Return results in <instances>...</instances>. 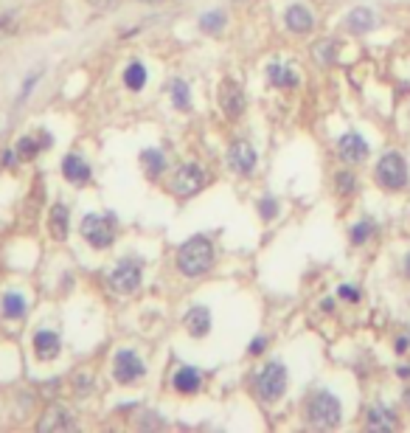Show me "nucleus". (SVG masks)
<instances>
[{"label":"nucleus","mask_w":410,"mask_h":433,"mask_svg":"<svg viewBox=\"0 0 410 433\" xmlns=\"http://www.w3.org/2000/svg\"><path fill=\"white\" fill-rule=\"evenodd\" d=\"M214 265V245L208 237H191L180 245V253H177V268L183 276L188 279H197L202 273H208Z\"/></svg>","instance_id":"obj_1"},{"label":"nucleus","mask_w":410,"mask_h":433,"mask_svg":"<svg viewBox=\"0 0 410 433\" xmlns=\"http://www.w3.org/2000/svg\"><path fill=\"white\" fill-rule=\"evenodd\" d=\"M374 175H377V183H380L382 189H388V192H399V189H404L407 181H410L404 155H402V152H385V155L380 158V163H377V172H374Z\"/></svg>","instance_id":"obj_2"},{"label":"nucleus","mask_w":410,"mask_h":433,"mask_svg":"<svg viewBox=\"0 0 410 433\" xmlns=\"http://www.w3.org/2000/svg\"><path fill=\"white\" fill-rule=\"evenodd\" d=\"M340 400L332 391H318L309 405H306V416L315 427H338L340 425Z\"/></svg>","instance_id":"obj_3"},{"label":"nucleus","mask_w":410,"mask_h":433,"mask_svg":"<svg viewBox=\"0 0 410 433\" xmlns=\"http://www.w3.org/2000/svg\"><path fill=\"white\" fill-rule=\"evenodd\" d=\"M284 391H286V369L284 363L273 360L256 374V394L262 403H275L284 397Z\"/></svg>","instance_id":"obj_4"},{"label":"nucleus","mask_w":410,"mask_h":433,"mask_svg":"<svg viewBox=\"0 0 410 433\" xmlns=\"http://www.w3.org/2000/svg\"><path fill=\"white\" fill-rule=\"evenodd\" d=\"M79 231L93 248H110L115 239V217L113 214H88L85 220H81Z\"/></svg>","instance_id":"obj_5"},{"label":"nucleus","mask_w":410,"mask_h":433,"mask_svg":"<svg viewBox=\"0 0 410 433\" xmlns=\"http://www.w3.org/2000/svg\"><path fill=\"white\" fill-rule=\"evenodd\" d=\"M107 282H110V290H115L121 295H130L141 287V265L133 262V259H121V262L110 270Z\"/></svg>","instance_id":"obj_6"},{"label":"nucleus","mask_w":410,"mask_h":433,"mask_svg":"<svg viewBox=\"0 0 410 433\" xmlns=\"http://www.w3.org/2000/svg\"><path fill=\"white\" fill-rule=\"evenodd\" d=\"M205 181H208V175H205V169L199 163H186V166H180L175 172L172 192L177 197H191V194H197L205 186Z\"/></svg>","instance_id":"obj_7"},{"label":"nucleus","mask_w":410,"mask_h":433,"mask_svg":"<svg viewBox=\"0 0 410 433\" xmlns=\"http://www.w3.org/2000/svg\"><path fill=\"white\" fill-rule=\"evenodd\" d=\"M256 160H259V155H256V149H253L251 141L239 138V141L231 144V149H228V163H231V169L236 172V175H251V172L256 169Z\"/></svg>","instance_id":"obj_8"},{"label":"nucleus","mask_w":410,"mask_h":433,"mask_svg":"<svg viewBox=\"0 0 410 433\" xmlns=\"http://www.w3.org/2000/svg\"><path fill=\"white\" fill-rule=\"evenodd\" d=\"M113 371H115V380H118V383H133V380H138V377L146 374V366H144V360H141L133 349H121V352L115 355Z\"/></svg>","instance_id":"obj_9"},{"label":"nucleus","mask_w":410,"mask_h":433,"mask_svg":"<svg viewBox=\"0 0 410 433\" xmlns=\"http://www.w3.org/2000/svg\"><path fill=\"white\" fill-rule=\"evenodd\" d=\"M219 104L225 110L228 118H239L244 113V93L242 88L233 82V79H225L222 82V88H219Z\"/></svg>","instance_id":"obj_10"},{"label":"nucleus","mask_w":410,"mask_h":433,"mask_svg":"<svg viewBox=\"0 0 410 433\" xmlns=\"http://www.w3.org/2000/svg\"><path fill=\"white\" fill-rule=\"evenodd\" d=\"M338 152L346 163H362L368 158V141L360 133H346L338 141Z\"/></svg>","instance_id":"obj_11"},{"label":"nucleus","mask_w":410,"mask_h":433,"mask_svg":"<svg viewBox=\"0 0 410 433\" xmlns=\"http://www.w3.org/2000/svg\"><path fill=\"white\" fill-rule=\"evenodd\" d=\"M59 349H62V343H59V335H57V332L39 329V332L34 335V355H37L39 360H54V358L59 355Z\"/></svg>","instance_id":"obj_12"},{"label":"nucleus","mask_w":410,"mask_h":433,"mask_svg":"<svg viewBox=\"0 0 410 433\" xmlns=\"http://www.w3.org/2000/svg\"><path fill=\"white\" fill-rule=\"evenodd\" d=\"M76 427V419L62 411V408H48L46 416L37 422V430L39 433H54V430H73Z\"/></svg>","instance_id":"obj_13"},{"label":"nucleus","mask_w":410,"mask_h":433,"mask_svg":"<svg viewBox=\"0 0 410 433\" xmlns=\"http://www.w3.org/2000/svg\"><path fill=\"white\" fill-rule=\"evenodd\" d=\"M62 175L70 181V183H76V186H81V183H88L90 181V163L85 160V158H79V155H65V160H62Z\"/></svg>","instance_id":"obj_14"},{"label":"nucleus","mask_w":410,"mask_h":433,"mask_svg":"<svg viewBox=\"0 0 410 433\" xmlns=\"http://www.w3.org/2000/svg\"><path fill=\"white\" fill-rule=\"evenodd\" d=\"M284 23H286V28H290V31H295V34H306V31H312V26H315V17H312V12H309L306 6L295 3V6H290V9H286V15H284Z\"/></svg>","instance_id":"obj_15"},{"label":"nucleus","mask_w":410,"mask_h":433,"mask_svg":"<svg viewBox=\"0 0 410 433\" xmlns=\"http://www.w3.org/2000/svg\"><path fill=\"white\" fill-rule=\"evenodd\" d=\"M48 225H51V237L54 239H68V231H70V208L65 203H54L51 208V217H48Z\"/></svg>","instance_id":"obj_16"},{"label":"nucleus","mask_w":410,"mask_h":433,"mask_svg":"<svg viewBox=\"0 0 410 433\" xmlns=\"http://www.w3.org/2000/svg\"><path fill=\"white\" fill-rule=\"evenodd\" d=\"M186 329L194 338L208 335V329H211V313H208V307H191L186 313Z\"/></svg>","instance_id":"obj_17"},{"label":"nucleus","mask_w":410,"mask_h":433,"mask_svg":"<svg viewBox=\"0 0 410 433\" xmlns=\"http://www.w3.org/2000/svg\"><path fill=\"white\" fill-rule=\"evenodd\" d=\"M374 26H377V17H374L371 9H365V6L351 9L349 17H346V28L354 31V34H365V31H371Z\"/></svg>","instance_id":"obj_18"},{"label":"nucleus","mask_w":410,"mask_h":433,"mask_svg":"<svg viewBox=\"0 0 410 433\" xmlns=\"http://www.w3.org/2000/svg\"><path fill=\"white\" fill-rule=\"evenodd\" d=\"M267 79H270V84H275V88H295V84L301 82L293 68L278 65V62L267 65Z\"/></svg>","instance_id":"obj_19"},{"label":"nucleus","mask_w":410,"mask_h":433,"mask_svg":"<svg viewBox=\"0 0 410 433\" xmlns=\"http://www.w3.org/2000/svg\"><path fill=\"white\" fill-rule=\"evenodd\" d=\"M175 388H177V391H183V394L197 391V388H199V371L194 366H180L177 374H175Z\"/></svg>","instance_id":"obj_20"},{"label":"nucleus","mask_w":410,"mask_h":433,"mask_svg":"<svg viewBox=\"0 0 410 433\" xmlns=\"http://www.w3.org/2000/svg\"><path fill=\"white\" fill-rule=\"evenodd\" d=\"M368 427L371 430H391V427H396V414L388 408H368Z\"/></svg>","instance_id":"obj_21"},{"label":"nucleus","mask_w":410,"mask_h":433,"mask_svg":"<svg viewBox=\"0 0 410 433\" xmlns=\"http://www.w3.org/2000/svg\"><path fill=\"white\" fill-rule=\"evenodd\" d=\"M124 84H127L130 91H144V84H146V68H144V62H130L127 65Z\"/></svg>","instance_id":"obj_22"},{"label":"nucleus","mask_w":410,"mask_h":433,"mask_svg":"<svg viewBox=\"0 0 410 433\" xmlns=\"http://www.w3.org/2000/svg\"><path fill=\"white\" fill-rule=\"evenodd\" d=\"M141 160H144V166H146V175L149 178H157L163 169H166V158H163V152H157V149H146L144 155H141Z\"/></svg>","instance_id":"obj_23"},{"label":"nucleus","mask_w":410,"mask_h":433,"mask_svg":"<svg viewBox=\"0 0 410 433\" xmlns=\"http://www.w3.org/2000/svg\"><path fill=\"white\" fill-rule=\"evenodd\" d=\"M312 51H315V59L320 65H332L338 59V42L335 39H320Z\"/></svg>","instance_id":"obj_24"},{"label":"nucleus","mask_w":410,"mask_h":433,"mask_svg":"<svg viewBox=\"0 0 410 433\" xmlns=\"http://www.w3.org/2000/svg\"><path fill=\"white\" fill-rule=\"evenodd\" d=\"M3 315H9V318H23L26 315V298L20 293H6L3 295Z\"/></svg>","instance_id":"obj_25"},{"label":"nucleus","mask_w":410,"mask_h":433,"mask_svg":"<svg viewBox=\"0 0 410 433\" xmlns=\"http://www.w3.org/2000/svg\"><path fill=\"white\" fill-rule=\"evenodd\" d=\"M225 12H219V9H214V12H205L202 17H199V28L202 31H208V34H217V31H222L225 28Z\"/></svg>","instance_id":"obj_26"},{"label":"nucleus","mask_w":410,"mask_h":433,"mask_svg":"<svg viewBox=\"0 0 410 433\" xmlns=\"http://www.w3.org/2000/svg\"><path fill=\"white\" fill-rule=\"evenodd\" d=\"M172 104H175L177 110H188V107H191L188 82H186V79H175V82H172Z\"/></svg>","instance_id":"obj_27"},{"label":"nucleus","mask_w":410,"mask_h":433,"mask_svg":"<svg viewBox=\"0 0 410 433\" xmlns=\"http://www.w3.org/2000/svg\"><path fill=\"white\" fill-rule=\"evenodd\" d=\"M39 149H43V144H39L37 138H31V136H26V138H20L17 141V149H14V155L20 158V160H31Z\"/></svg>","instance_id":"obj_28"},{"label":"nucleus","mask_w":410,"mask_h":433,"mask_svg":"<svg viewBox=\"0 0 410 433\" xmlns=\"http://www.w3.org/2000/svg\"><path fill=\"white\" fill-rule=\"evenodd\" d=\"M371 234H374V223H368V220H365V223H357V225L351 228V242H354V245H362Z\"/></svg>","instance_id":"obj_29"},{"label":"nucleus","mask_w":410,"mask_h":433,"mask_svg":"<svg viewBox=\"0 0 410 433\" xmlns=\"http://www.w3.org/2000/svg\"><path fill=\"white\" fill-rule=\"evenodd\" d=\"M259 214H262V220H275V214H278L275 197H262L259 200Z\"/></svg>","instance_id":"obj_30"},{"label":"nucleus","mask_w":410,"mask_h":433,"mask_svg":"<svg viewBox=\"0 0 410 433\" xmlns=\"http://www.w3.org/2000/svg\"><path fill=\"white\" fill-rule=\"evenodd\" d=\"M335 183H338V189H340L343 194H349V192H354V186H357V178L351 175V172H338Z\"/></svg>","instance_id":"obj_31"},{"label":"nucleus","mask_w":410,"mask_h":433,"mask_svg":"<svg viewBox=\"0 0 410 433\" xmlns=\"http://www.w3.org/2000/svg\"><path fill=\"white\" fill-rule=\"evenodd\" d=\"M338 295H340V298H346V301H351V304H354V301H360V290H357V287H351V284H340Z\"/></svg>","instance_id":"obj_32"},{"label":"nucleus","mask_w":410,"mask_h":433,"mask_svg":"<svg viewBox=\"0 0 410 433\" xmlns=\"http://www.w3.org/2000/svg\"><path fill=\"white\" fill-rule=\"evenodd\" d=\"M88 3L96 6V9H101V12H107V9H118L121 0H88Z\"/></svg>","instance_id":"obj_33"},{"label":"nucleus","mask_w":410,"mask_h":433,"mask_svg":"<svg viewBox=\"0 0 410 433\" xmlns=\"http://www.w3.org/2000/svg\"><path fill=\"white\" fill-rule=\"evenodd\" d=\"M37 79H39V73H31V76H28V82L23 84V91H20V99H26V96L31 93V88H34V84H37Z\"/></svg>","instance_id":"obj_34"},{"label":"nucleus","mask_w":410,"mask_h":433,"mask_svg":"<svg viewBox=\"0 0 410 433\" xmlns=\"http://www.w3.org/2000/svg\"><path fill=\"white\" fill-rule=\"evenodd\" d=\"M407 346H410V338H407V335L396 338V352H399V355H402V352H407Z\"/></svg>","instance_id":"obj_35"},{"label":"nucleus","mask_w":410,"mask_h":433,"mask_svg":"<svg viewBox=\"0 0 410 433\" xmlns=\"http://www.w3.org/2000/svg\"><path fill=\"white\" fill-rule=\"evenodd\" d=\"M264 343H267L264 338H256V340H253V346H251V355H259V352H264Z\"/></svg>","instance_id":"obj_36"},{"label":"nucleus","mask_w":410,"mask_h":433,"mask_svg":"<svg viewBox=\"0 0 410 433\" xmlns=\"http://www.w3.org/2000/svg\"><path fill=\"white\" fill-rule=\"evenodd\" d=\"M404 273H407V276H410V253H407V256H404Z\"/></svg>","instance_id":"obj_37"},{"label":"nucleus","mask_w":410,"mask_h":433,"mask_svg":"<svg viewBox=\"0 0 410 433\" xmlns=\"http://www.w3.org/2000/svg\"><path fill=\"white\" fill-rule=\"evenodd\" d=\"M141 3H157V0H141Z\"/></svg>","instance_id":"obj_38"}]
</instances>
